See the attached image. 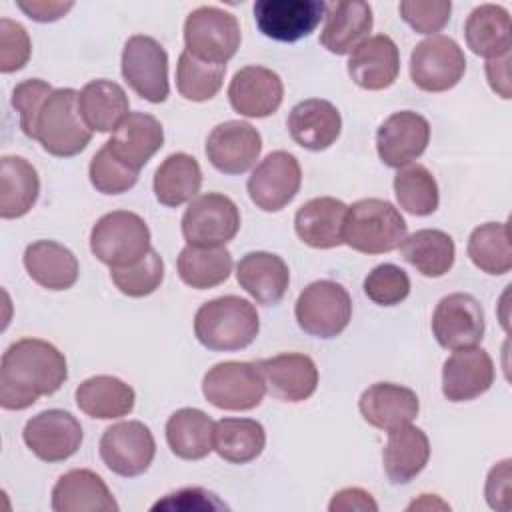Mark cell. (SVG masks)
<instances>
[{
  "mask_svg": "<svg viewBox=\"0 0 512 512\" xmlns=\"http://www.w3.org/2000/svg\"><path fill=\"white\" fill-rule=\"evenodd\" d=\"M18 8L36 22H54L62 18L68 10L74 8V2H46V0H32V2H18Z\"/></svg>",
  "mask_w": 512,
  "mask_h": 512,
  "instance_id": "db71d44e",
  "label": "cell"
},
{
  "mask_svg": "<svg viewBox=\"0 0 512 512\" xmlns=\"http://www.w3.org/2000/svg\"><path fill=\"white\" fill-rule=\"evenodd\" d=\"M408 224L400 210L382 198H362L348 206L342 240L362 254H384L400 248Z\"/></svg>",
  "mask_w": 512,
  "mask_h": 512,
  "instance_id": "3957f363",
  "label": "cell"
},
{
  "mask_svg": "<svg viewBox=\"0 0 512 512\" xmlns=\"http://www.w3.org/2000/svg\"><path fill=\"white\" fill-rule=\"evenodd\" d=\"M266 390L282 402H304L318 388V368L314 360L300 352H284L258 362Z\"/></svg>",
  "mask_w": 512,
  "mask_h": 512,
  "instance_id": "44dd1931",
  "label": "cell"
},
{
  "mask_svg": "<svg viewBox=\"0 0 512 512\" xmlns=\"http://www.w3.org/2000/svg\"><path fill=\"white\" fill-rule=\"evenodd\" d=\"M68 378L64 354L40 338H20L0 360V406L26 410L40 396H50Z\"/></svg>",
  "mask_w": 512,
  "mask_h": 512,
  "instance_id": "6da1fadb",
  "label": "cell"
},
{
  "mask_svg": "<svg viewBox=\"0 0 512 512\" xmlns=\"http://www.w3.org/2000/svg\"><path fill=\"white\" fill-rule=\"evenodd\" d=\"M122 78L140 98L152 104L164 102L170 94L164 46L152 36H130L122 50Z\"/></svg>",
  "mask_w": 512,
  "mask_h": 512,
  "instance_id": "8fae6325",
  "label": "cell"
},
{
  "mask_svg": "<svg viewBox=\"0 0 512 512\" xmlns=\"http://www.w3.org/2000/svg\"><path fill=\"white\" fill-rule=\"evenodd\" d=\"M44 152L70 158L80 154L92 140V130L84 124L78 110V92L74 88H56L44 102L36 138Z\"/></svg>",
  "mask_w": 512,
  "mask_h": 512,
  "instance_id": "277c9868",
  "label": "cell"
},
{
  "mask_svg": "<svg viewBox=\"0 0 512 512\" xmlns=\"http://www.w3.org/2000/svg\"><path fill=\"white\" fill-rule=\"evenodd\" d=\"M262 152L260 132L244 120H226L212 128L206 138L208 162L222 174L248 172Z\"/></svg>",
  "mask_w": 512,
  "mask_h": 512,
  "instance_id": "e0dca14e",
  "label": "cell"
},
{
  "mask_svg": "<svg viewBox=\"0 0 512 512\" xmlns=\"http://www.w3.org/2000/svg\"><path fill=\"white\" fill-rule=\"evenodd\" d=\"M164 128L160 120L146 112H130L106 142L110 152L128 168L140 172L142 166L162 148Z\"/></svg>",
  "mask_w": 512,
  "mask_h": 512,
  "instance_id": "cb8c5ba5",
  "label": "cell"
},
{
  "mask_svg": "<svg viewBox=\"0 0 512 512\" xmlns=\"http://www.w3.org/2000/svg\"><path fill=\"white\" fill-rule=\"evenodd\" d=\"M258 30L276 42H296L310 36L326 16L318 0H258L252 8Z\"/></svg>",
  "mask_w": 512,
  "mask_h": 512,
  "instance_id": "9a60e30c",
  "label": "cell"
},
{
  "mask_svg": "<svg viewBox=\"0 0 512 512\" xmlns=\"http://www.w3.org/2000/svg\"><path fill=\"white\" fill-rule=\"evenodd\" d=\"M286 126L298 146L312 152H322L338 140L342 118L332 102L308 98L292 106Z\"/></svg>",
  "mask_w": 512,
  "mask_h": 512,
  "instance_id": "d4e9b609",
  "label": "cell"
},
{
  "mask_svg": "<svg viewBox=\"0 0 512 512\" xmlns=\"http://www.w3.org/2000/svg\"><path fill=\"white\" fill-rule=\"evenodd\" d=\"M484 494L490 508L510 510V460H502L490 470Z\"/></svg>",
  "mask_w": 512,
  "mask_h": 512,
  "instance_id": "816d5d0a",
  "label": "cell"
},
{
  "mask_svg": "<svg viewBox=\"0 0 512 512\" xmlns=\"http://www.w3.org/2000/svg\"><path fill=\"white\" fill-rule=\"evenodd\" d=\"M240 230L238 206L224 194L206 192L190 200L182 216V236L190 246L218 248Z\"/></svg>",
  "mask_w": 512,
  "mask_h": 512,
  "instance_id": "9c48e42d",
  "label": "cell"
},
{
  "mask_svg": "<svg viewBox=\"0 0 512 512\" xmlns=\"http://www.w3.org/2000/svg\"><path fill=\"white\" fill-rule=\"evenodd\" d=\"M300 184L302 170L296 156L286 150H274L252 170L246 190L256 208L278 212L294 200Z\"/></svg>",
  "mask_w": 512,
  "mask_h": 512,
  "instance_id": "4fadbf2b",
  "label": "cell"
},
{
  "mask_svg": "<svg viewBox=\"0 0 512 512\" xmlns=\"http://www.w3.org/2000/svg\"><path fill=\"white\" fill-rule=\"evenodd\" d=\"M204 398L230 412H244L256 408L264 394L266 382L258 362H218L202 378Z\"/></svg>",
  "mask_w": 512,
  "mask_h": 512,
  "instance_id": "ba28073f",
  "label": "cell"
},
{
  "mask_svg": "<svg viewBox=\"0 0 512 512\" xmlns=\"http://www.w3.org/2000/svg\"><path fill=\"white\" fill-rule=\"evenodd\" d=\"M90 250L110 268L136 264L152 250L150 228L136 212H108L92 226Z\"/></svg>",
  "mask_w": 512,
  "mask_h": 512,
  "instance_id": "5b68a950",
  "label": "cell"
},
{
  "mask_svg": "<svg viewBox=\"0 0 512 512\" xmlns=\"http://www.w3.org/2000/svg\"><path fill=\"white\" fill-rule=\"evenodd\" d=\"M88 176L92 186L102 194H122L128 192L136 182L140 172L122 164L110 148L104 144L90 160Z\"/></svg>",
  "mask_w": 512,
  "mask_h": 512,
  "instance_id": "f6af8a7d",
  "label": "cell"
},
{
  "mask_svg": "<svg viewBox=\"0 0 512 512\" xmlns=\"http://www.w3.org/2000/svg\"><path fill=\"white\" fill-rule=\"evenodd\" d=\"M24 444L42 462H62L82 444V426L66 410L50 408L32 416L22 430Z\"/></svg>",
  "mask_w": 512,
  "mask_h": 512,
  "instance_id": "2e32d148",
  "label": "cell"
},
{
  "mask_svg": "<svg viewBox=\"0 0 512 512\" xmlns=\"http://www.w3.org/2000/svg\"><path fill=\"white\" fill-rule=\"evenodd\" d=\"M232 264V254L224 246L202 248L186 244L176 260L180 280L194 290H208L226 282Z\"/></svg>",
  "mask_w": 512,
  "mask_h": 512,
  "instance_id": "ab89813d",
  "label": "cell"
},
{
  "mask_svg": "<svg viewBox=\"0 0 512 512\" xmlns=\"http://www.w3.org/2000/svg\"><path fill=\"white\" fill-rule=\"evenodd\" d=\"M54 512H118L110 488L96 472L74 468L62 474L52 488Z\"/></svg>",
  "mask_w": 512,
  "mask_h": 512,
  "instance_id": "484cf974",
  "label": "cell"
},
{
  "mask_svg": "<svg viewBox=\"0 0 512 512\" xmlns=\"http://www.w3.org/2000/svg\"><path fill=\"white\" fill-rule=\"evenodd\" d=\"M236 280L258 304L274 306L288 290L290 270L278 254L256 250L240 258Z\"/></svg>",
  "mask_w": 512,
  "mask_h": 512,
  "instance_id": "83f0119b",
  "label": "cell"
},
{
  "mask_svg": "<svg viewBox=\"0 0 512 512\" xmlns=\"http://www.w3.org/2000/svg\"><path fill=\"white\" fill-rule=\"evenodd\" d=\"M400 74V52L386 34L366 38L354 48L348 60V76L364 90H384Z\"/></svg>",
  "mask_w": 512,
  "mask_h": 512,
  "instance_id": "603a6c76",
  "label": "cell"
},
{
  "mask_svg": "<svg viewBox=\"0 0 512 512\" xmlns=\"http://www.w3.org/2000/svg\"><path fill=\"white\" fill-rule=\"evenodd\" d=\"M348 206L332 196H320L304 202L294 216L298 238L318 250H328L344 244L342 228Z\"/></svg>",
  "mask_w": 512,
  "mask_h": 512,
  "instance_id": "f1b7e54d",
  "label": "cell"
},
{
  "mask_svg": "<svg viewBox=\"0 0 512 512\" xmlns=\"http://www.w3.org/2000/svg\"><path fill=\"white\" fill-rule=\"evenodd\" d=\"M114 286L130 298H144L156 292L164 280V260L152 248L142 260L122 268H110Z\"/></svg>",
  "mask_w": 512,
  "mask_h": 512,
  "instance_id": "ee69618b",
  "label": "cell"
},
{
  "mask_svg": "<svg viewBox=\"0 0 512 512\" xmlns=\"http://www.w3.org/2000/svg\"><path fill=\"white\" fill-rule=\"evenodd\" d=\"M468 48L482 58L496 60L510 56V14L498 4L476 6L464 24Z\"/></svg>",
  "mask_w": 512,
  "mask_h": 512,
  "instance_id": "d6a6232c",
  "label": "cell"
},
{
  "mask_svg": "<svg viewBox=\"0 0 512 512\" xmlns=\"http://www.w3.org/2000/svg\"><path fill=\"white\" fill-rule=\"evenodd\" d=\"M158 508H164V510H216V508H226V504H222L216 494L204 490V488H182L178 492H172L168 494L164 500L156 502L152 506V510H158Z\"/></svg>",
  "mask_w": 512,
  "mask_h": 512,
  "instance_id": "f907efd6",
  "label": "cell"
},
{
  "mask_svg": "<svg viewBox=\"0 0 512 512\" xmlns=\"http://www.w3.org/2000/svg\"><path fill=\"white\" fill-rule=\"evenodd\" d=\"M98 452L110 472L134 478L150 468L156 456V440L144 422L126 420L104 430Z\"/></svg>",
  "mask_w": 512,
  "mask_h": 512,
  "instance_id": "7c38bea8",
  "label": "cell"
},
{
  "mask_svg": "<svg viewBox=\"0 0 512 512\" xmlns=\"http://www.w3.org/2000/svg\"><path fill=\"white\" fill-rule=\"evenodd\" d=\"M430 142L428 120L412 110L390 114L376 132V150L390 168H402L420 158Z\"/></svg>",
  "mask_w": 512,
  "mask_h": 512,
  "instance_id": "ac0fdd59",
  "label": "cell"
},
{
  "mask_svg": "<svg viewBox=\"0 0 512 512\" xmlns=\"http://www.w3.org/2000/svg\"><path fill=\"white\" fill-rule=\"evenodd\" d=\"M330 512H350V510H362V512H376L378 504L372 498L370 492L362 490V488H344L338 490L330 504H328Z\"/></svg>",
  "mask_w": 512,
  "mask_h": 512,
  "instance_id": "f5cc1de1",
  "label": "cell"
},
{
  "mask_svg": "<svg viewBox=\"0 0 512 512\" xmlns=\"http://www.w3.org/2000/svg\"><path fill=\"white\" fill-rule=\"evenodd\" d=\"M510 56H502L496 60H488L486 64V76L490 82V88L500 94L502 98H510V74H508Z\"/></svg>",
  "mask_w": 512,
  "mask_h": 512,
  "instance_id": "11a10c76",
  "label": "cell"
},
{
  "mask_svg": "<svg viewBox=\"0 0 512 512\" xmlns=\"http://www.w3.org/2000/svg\"><path fill=\"white\" fill-rule=\"evenodd\" d=\"M212 418L198 408H180L166 422V442L180 460H202L214 450Z\"/></svg>",
  "mask_w": 512,
  "mask_h": 512,
  "instance_id": "8d00e7d4",
  "label": "cell"
},
{
  "mask_svg": "<svg viewBox=\"0 0 512 512\" xmlns=\"http://www.w3.org/2000/svg\"><path fill=\"white\" fill-rule=\"evenodd\" d=\"M202 186V170L194 156L176 152L162 160L154 172V196L162 206L178 208L194 200Z\"/></svg>",
  "mask_w": 512,
  "mask_h": 512,
  "instance_id": "d590c367",
  "label": "cell"
},
{
  "mask_svg": "<svg viewBox=\"0 0 512 512\" xmlns=\"http://www.w3.org/2000/svg\"><path fill=\"white\" fill-rule=\"evenodd\" d=\"M402 258L426 278H440L450 272L456 246L450 234L436 228H422L406 236L400 244Z\"/></svg>",
  "mask_w": 512,
  "mask_h": 512,
  "instance_id": "74e56055",
  "label": "cell"
},
{
  "mask_svg": "<svg viewBox=\"0 0 512 512\" xmlns=\"http://www.w3.org/2000/svg\"><path fill=\"white\" fill-rule=\"evenodd\" d=\"M240 24L236 16L218 6H200L186 16L184 44L194 58L224 64L240 48Z\"/></svg>",
  "mask_w": 512,
  "mask_h": 512,
  "instance_id": "52a82bcc",
  "label": "cell"
},
{
  "mask_svg": "<svg viewBox=\"0 0 512 512\" xmlns=\"http://www.w3.org/2000/svg\"><path fill=\"white\" fill-rule=\"evenodd\" d=\"M226 66L210 64L194 58L190 52H182L176 64V88L180 96L190 102L212 100L224 82Z\"/></svg>",
  "mask_w": 512,
  "mask_h": 512,
  "instance_id": "7bdbcfd3",
  "label": "cell"
},
{
  "mask_svg": "<svg viewBox=\"0 0 512 512\" xmlns=\"http://www.w3.org/2000/svg\"><path fill=\"white\" fill-rule=\"evenodd\" d=\"M468 256L476 268L486 274L502 276L512 268L510 226L508 222H486L472 230L468 238Z\"/></svg>",
  "mask_w": 512,
  "mask_h": 512,
  "instance_id": "60d3db41",
  "label": "cell"
},
{
  "mask_svg": "<svg viewBox=\"0 0 512 512\" xmlns=\"http://www.w3.org/2000/svg\"><path fill=\"white\" fill-rule=\"evenodd\" d=\"M260 330L254 304L240 296H220L204 302L194 316L198 342L214 352H234L250 346Z\"/></svg>",
  "mask_w": 512,
  "mask_h": 512,
  "instance_id": "7a4b0ae2",
  "label": "cell"
},
{
  "mask_svg": "<svg viewBox=\"0 0 512 512\" xmlns=\"http://www.w3.org/2000/svg\"><path fill=\"white\" fill-rule=\"evenodd\" d=\"M74 396H76L78 408L86 416L98 418V420L122 418L132 412L136 402L134 388L110 374H98V376L86 378L84 382H80Z\"/></svg>",
  "mask_w": 512,
  "mask_h": 512,
  "instance_id": "836d02e7",
  "label": "cell"
},
{
  "mask_svg": "<svg viewBox=\"0 0 512 512\" xmlns=\"http://www.w3.org/2000/svg\"><path fill=\"white\" fill-rule=\"evenodd\" d=\"M430 440L418 426L406 424L388 432L382 452L384 472L392 484H408L428 464Z\"/></svg>",
  "mask_w": 512,
  "mask_h": 512,
  "instance_id": "4dcf8cb0",
  "label": "cell"
},
{
  "mask_svg": "<svg viewBox=\"0 0 512 512\" xmlns=\"http://www.w3.org/2000/svg\"><path fill=\"white\" fill-rule=\"evenodd\" d=\"M358 408L370 426L390 432L412 424L420 412V402L412 388L394 382H376L360 394Z\"/></svg>",
  "mask_w": 512,
  "mask_h": 512,
  "instance_id": "7402d4cb",
  "label": "cell"
},
{
  "mask_svg": "<svg viewBox=\"0 0 512 512\" xmlns=\"http://www.w3.org/2000/svg\"><path fill=\"white\" fill-rule=\"evenodd\" d=\"M266 446V430L252 418H222L214 424V450L230 464L256 460Z\"/></svg>",
  "mask_w": 512,
  "mask_h": 512,
  "instance_id": "f35d334b",
  "label": "cell"
},
{
  "mask_svg": "<svg viewBox=\"0 0 512 512\" xmlns=\"http://www.w3.org/2000/svg\"><path fill=\"white\" fill-rule=\"evenodd\" d=\"M394 196L398 206L414 216L434 214L440 202L436 178L422 164L398 168L394 176Z\"/></svg>",
  "mask_w": 512,
  "mask_h": 512,
  "instance_id": "b9f144b4",
  "label": "cell"
},
{
  "mask_svg": "<svg viewBox=\"0 0 512 512\" xmlns=\"http://www.w3.org/2000/svg\"><path fill=\"white\" fill-rule=\"evenodd\" d=\"M372 24L374 18L368 2L348 0L326 4V22L320 32V44L336 56L352 54L354 48L368 38Z\"/></svg>",
  "mask_w": 512,
  "mask_h": 512,
  "instance_id": "4316f807",
  "label": "cell"
},
{
  "mask_svg": "<svg viewBox=\"0 0 512 512\" xmlns=\"http://www.w3.org/2000/svg\"><path fill=\"white\" fill-rule=\"evenodd\" d=\"M484 308L466 292L444 296L432 314V334L446 350L478 346L484 336Z\"/></svg>",
  "mask_w": 512,
  "mask_h": 512,
  "instance_id": "5bb4252c",
  "label": "cell"
},
{
  "mask_svg": "<svg viewBox=\"0 0 512 512\" xmlns=\"http://www.w3.org/2000/svg\"><path fill=\"white\" fill-rule=\"evenodd\" d=\"M32 54L26 28L10 18L0 20V72L10 74L24 68Z\"/></svg>",
  "mask_w": 512,
  "mask_h": 512,
  "instance_id": "681fc988",
  "label": "cell"
},
{
  "mask_svg": "<svg viewBox=\"0 0 512 512\" xmlns=\"http://www.w3.org/2000/svg\"><path fill=\"white\" fill-rule=\"evenodd\" d=\"M52 86L42 78H28L14 86L12 90V106L20 114V128L24 136L36 138V124L40 110L48 96L52 94Z\"/></svg>",
  "mask_w": 512,
  "mask_h": 512,
  "instance_id": "7dc6e473",
  "label": "cell"
},
{
  "mask_svg": "<svg viewBox=\"0 0 512 512\" xmlns=\"http://www.w3.org/2000/svg\"><path fill=\"white\" fill-rule=\"evenodd\" d=\"M494 362L484 348L452 350L442 366V394L450 402H470L494 384Z\"/></svg>",
  "mask_w": 512,
  "mask_h": 512,
  "instance_id": "d6986e66",
  "label": "cell"
},
{
  "mask_svg": "<svg viewBox=\"0 0 512 512\" xmlns=\"http://www.w3.org/2000/svg\"><path fill=\"white\" fill-rule=\"evenodd\" d=\"M298 326L314 338L340 336L352 318V298L348 290L334 280L310 282L294 306Z\"/></svg>",
  "mask_w": 512,
  "mask_h": 512,
  "instance_id": "8992f818",
  "label": "cell"
},
{
  "mask_svg": "<svg viewBox=\"0 0 512 512\" xmlns=\"http://www.w3.org/2000/svg\"><path fill=\"white\" fill-rule=\"evenodd\" d=\"M284 98L282 78L266 66L240 68L228 86L230 106L246 118L272 116Z\"/></svg>",
  "mask_w": 512,
  "mask_h": 512,
  "instance_id": "ffe728a7",
  "label": "cell"
},
{
  "mask_svg": "<svg viewBox=\"0 0 512 512\" xmlns=\"http://www.w3.org/2000/svg\"><path fill=\"white\" fill-rule=\"evenodd\" d=\"M364 294L378 306H396L410 294V278L396 264H378L364 278Z\"/></svg>",
  "mask_w": 512,
  "mask_h": 512,
  "instance_id": "bcb514c9",
  "label": "cell"
},
{
  "mask_svg": "<svg viewBox=\"0 0 512 512\" xmlns=\"http://www.w3.org/2000/svg\"><path fill=\"white\" fill-rule=\"evenodd\" d=\"M28 276L46 290H68L76 284L80 266L70 248L54 240H36L24 250Z\"/></svg>",
  "mask_w": 512,
  "mask_h": 512,
  "instance_id": "f546056e",
  "label": "cell"
},
{
  "mask_svg": "<svg viewBox=\"0 0 512 512\" xmlns=\"http://www.w3.org/2000/svg\"><path fill=\"white\" fill-rule=\"evenodd\" d=\"M398 12L412 30L434 36L448 24L452 4L450 0H402Z\"/></svg>",
  "mask_w": 512,
  "mask_h": 512,
  "instance_id": "c3c4849f",
  "label": "cell"
},
{
  "mask_svg": "<svg viewBox=\"0 0 512 512\" xmlns=\"http://www.w3.org/2000/svg\"><path fill=\"white\" fill-rule=\"evenodd\" d=\"M464 72V50L450 36L434 34L418 42L410 54V78L424 92L452 90Z\"/></svg>",
  "mask_w": 512,
  "mask_h": 512,
  "instance_id": "30bf717a",
  "label": "cell"
},
{
  "mask_svg": "<svg viewBox=\"0 0 512 512\" xmlns=\"http://www.w3.org/2000/svg\"><path fill=\"white\" fill-rule=\"evenodd\" d=\"M78 110L92 132H114L130 114V102L120 84L100 78L78 92Z\"/></svg>",
  "mask_w": 512,
  "mask_h": 512,
  "instance_id": "1f68e13d",
  "label": "cell"
},
{
  "mask_svg": "<svg viewBox=\"0 0 512 512\" xmlns=\"http://www.w3.org/2000/svg\"><path fill=\"white\" fill-rule=\"evenodd\" d=\"M40 194L36 168L22 156H2L0 160V216L4 220L22 218L32 210Z\"/></svg>",
  "mask_w": 512,
  "mask_h": 512,
  "instance_id": "e575fe53",
  "label": "cell"
}]
</instances>
